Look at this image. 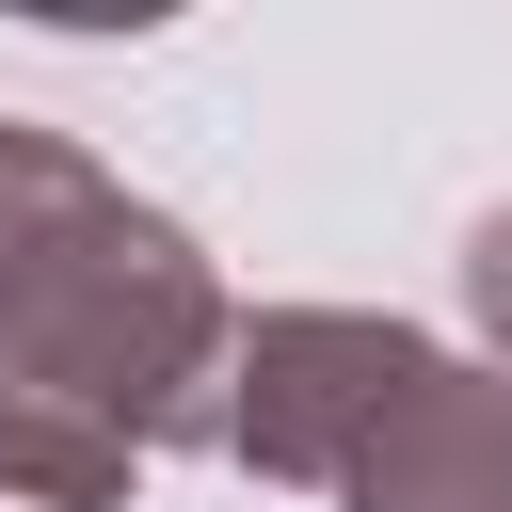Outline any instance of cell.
<instances>
[{
  "label": "cell",
  "mask_w": 512,
  "mask_h": 512,
  "mask_svg": "<svg viewBox=\"0 0 512 512\" xmlns=\"http://www.w3.org/2000/svg\"><path fill=\"white\" fill-rule=\"evenodd\" d=\"M240 304L176 208H144L96 144L0 112V400L96 432L112 464L224 448Z\"/></svg>",
  "instance_id": "6da1fadb"
},
{
  "label": "cell",
  "mask_w": 512,
  "mask_h": 512,
  "mask_svg": "<svg viewBox=\"0 0 512 512\" xmlns=\"http://www.w3.org/2000/svg\"><path fill=\"white\" fill-rule=\"evenodd\" d=\"M416 368H432V336L384 320V304H256L240 352H224V448L272 496H336Z\"/></svg>",
  "instance_id": "7a4b0ae2"
},
{
  "label": "cell",
  "mask_w": 512,
  "mask_h": 512,
  "mask_svg": "<svg viewBox=\"0 0 512 512\" xmlns=\"http://www.w3.org/2000/svg\"><path fill=\"white\" fill-rule=\"evenodd\" d=\"M336 512H512V384L480 352H432L400 384V416L352 448Z\"/></svg>",
  "instance_id": "3957f363"
},
{
  "label": "cell",
  "mask_w": 512,
  "mask_h": 512,
  "mask_svg": "<svg viewBox=\"0 0 512 512\" xmlns=\"http://www.w3.org/2000/svg\"><path fill=\"white\" fill-rule=\"evenodd\" d=\"M464 320H480V368L512 384V208L464 224Z\"/></svg>",
  "instance_id": "277c9868"
}]
</instances>
